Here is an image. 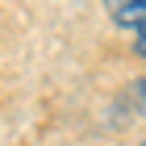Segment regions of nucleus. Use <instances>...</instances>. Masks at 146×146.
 Instances as JSON below:
<instances>
[{
  "label": "nucleus",
  "mask_w": 146,
  "mask_h": 146,
  "mask_svg": "<svg viewBox=\"0 0 146 146\" xmlns=\"http://www.w3.org/2000/svg\"><path fill=\"white\" fill-rule=\"evenodd\" d=\"M134 50H138V54L146 58V34H138V38H134Z\"/></svg>",
  "instance_id": "1"
},
{
  "label": "nucleus",
  "mask_w": 146,
  "mask_h": 146,
  "mask_svg": "<svg viewBox=\"0 0 146 146\" xmlns=\"http://www.w3.org/2000/svg\"><path fill=\"white\" fill-rule=\"evenodd\" d=\"M109 4V13H117V9H125V4H134V0H104Z\"/></svg>",
  "instance_id": "2"
}]
</instances>
